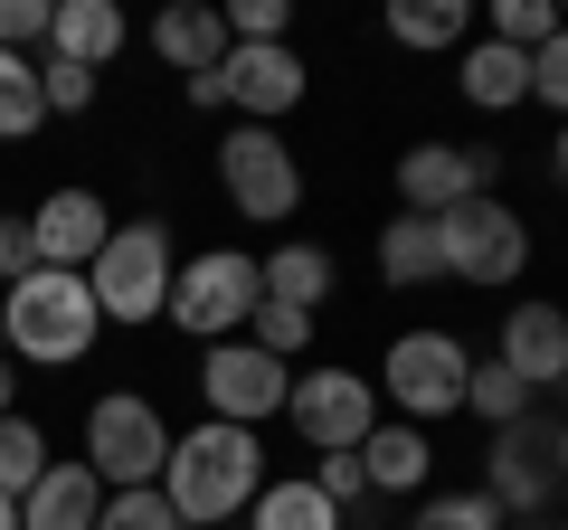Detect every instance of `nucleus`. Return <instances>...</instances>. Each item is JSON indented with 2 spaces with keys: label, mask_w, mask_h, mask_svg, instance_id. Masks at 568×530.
<instances>
[{
  "label": "nucleus",
  "mask_w": 568,
  "mask_h": 530,
  "mask_svg": "<svg viewBox=\"0 0 568 530\" xmlns=\"http://www.w3.org/2000/svg\"><path fill=\"white\" fill-rule=\"evenodd\" d=\"M256 492H265V436H256V427H219V417H200L190 436H171L162 502L181 511V530L246 521V502H256Z\"/></svg>",
  "instance_id": "1"
},
{
  "label": "nucleus",
  "mask_w": 568,
  "mask_h": 530,
  "mask_svg": "<svg viewBox=\"0 0 568 530\" xmlns=\"http://www.w3.org/2000/svg\"><path fill=\"white\" fill-rule=\"evenodd\" d=\"M0 332H10V369H77L95 350L104 313H95V285L85 275H58L39 265L29 285L0 294Z\"/></svg>",
  "instance_id": "2"
},
{
  "label": "nucleus",
  "mask_w": 568,
  "mask_h": 530,
  "mask_svg": "<svg viewBox=\"0 0 568 530\" xmlns=\"http://www.w3.org/2000/svg\"><path fill=\"white\" fill-rule=\"evenodd\" d=\"M171 275H181V256H171V227L162 218H114L104 256L85 265L95 313L123 323V332H142V323H162V313H171Z\"/></svg>",
  "instance_id": "3"
},
{
  "label": "nucleus",
  "mask_w": 568,
  "mask_h": 530,
  "mask_svg": "<svg viewBox=\"0 0 568 530\" xmlns=\"http://www.w3.org/2000/svg\"><path fill=\"white\" fill-rule=\"evenodd\" d=\"M465 379H474V350L455 342V332H436V323H417V332H398V342L379 350V398L407 417V427H436V417H465Z\"/></svg>",
  "instance_id": "4"
},
{
  "label": "nucleus",
  "mask_w": 568,
  "mask_h": 530,
  "mask_svg": "<svg viewBox=\"0 0 568 530\" xmlns=\"http://www.w3.org/2000/svg\"><path fill=\"white\" fill-rule=\"evenodd\" d=\"M265 304V275L246 246H200V256H181V275H171V332H190V342H237L246 323H256Z\"/></svg>",
  "instance_id": "5"
},
{
  "label": "nucleus",
  "mask_w": 568,
  "mask_h": 530,
  "mask_svg": "<svg viewBox=\"0 0 568 530\" xmlns=\"http://www.w3.org/2000/svg\"><path fill=\"white\" fill-rule=\"evenodd\" d=\"M85 465H95L104 492L162 483V465H171V417L152 408L142 388H104L95 408H85Z\"/></svg>",
  "instance_id": "6"
},
{
  "label": "nucleus",
  "mask_w": 568,
  "mask_h": 530,
  "mask_svg": "<svg viewBox=\"0 0 568 530\" xmlns=\"http://www.w3.org/2000/svg\"><path fill=\"white\" fill-rule=\"evenodd\" d=\"M436 246H446V285L503 294V285H521V265H530V218L503 190H484V200H465V208L436 218Z\"/></svg>",
  "instance_id": "7"
},
{
  "label": "nucleus",
  "mask_w": 568,
  "mask_h": 530,
  "mask_svg": "<svg viewBox=\"0 0 568 530\" xmlns=\"http://www.w3.org/2000/svg\"><path fill=\"white\" fill-rule=\"evenodd\" d=\"M219 190H227V208H237L246 227H284L304 208V162H294V143L265 133V123H227L219 133Z\"/></svg>",
  "instance_id": "8"
},
{
  "label": "nucleus",
  "mask_w": 568,
  "mask_h": 530,
  "mask_svg": "<svg viewBox=\"0 0 568 530\" xmlns=\"http://www.w3.org/2000/svg\"><path fill=\"white\" fill-rule=\"evenodd\" d=\"M284 427L304 436L313 455H361V436L379 427V388H369L361 369H342V360H323V369H294Z\"/></svg>",
  "instance_id": "9"
},
{
  "label": "nucleus",
  "mask_w": 568,
  "mask_h": 530,
  "mask_svg": "<svg viewBox=\"0 0 568 530\" xmlns=\"http://www.w3.org/2000/svg\"><path fill=\"white\" fill-rule=\"evenodd\" d=\"M200 398H209L219 427H265V417H284V398H294V369L265 360V350L237 332V342L200 350Z\"/></svg>",
  "instance_id": "10"
},
{
  "label": "nucleus",
  "mask_w": 568,
  "mask_h": 530,
  "mask_svg": "<svg viewBox=\"0 0 568 530\" xmlns=\"http://www.w3.org/2000/svg\"><path fill=\"white\" fill-rule=\"evenodd\" d=\"M493 181H503V152H484V143H407L398 152V208H417V218H446V208L484 200Z\"/></svg>",
  "instance_id": "11"
},
{
  "label": "nucleus",
  "mask_w": 568,
  "mask_h": 530,
  "mask_svg": "<svg viewBox=\"0 0 568 530\" xmlns=\"http://www.w3.org/2000/svg\"><path fill=\"white\" fill-rule=\"evenodd\" d=\"M484 492L503 502V521H540V511H549L559 465H549V427H540V417H521V427L493 436V455H484Z\"/></svg>",
  "instance_id": "12"
},
{
  "label": "nucleus",
  "mask_w": 568,
  "mask_h": 530,
  "mask_svg": "<svg viewBox=\"0 0 568 530\" xmlns=\"http://www.w3.org/2000/svg\"><path fill=\"white\" fill-rule=\"evenodd\" d=\"M29 237H39V265L85 275V265L104 256V237H114V208H104L85 181H67V190H48V200L29 208Z\"/></svg>",
  "instance_id": "13"
},
{
  "label": "nucleus",
  "mask_w": 568,
  "mask_h": 530,
  "mask_svg": "<svg viewBox=\"0 0 568 530\" xmlns=\"http://www.w3.org/2000/svg\"><path fill=\"white\" fill-rule=\"evenodd\" d=\"M219 85H227V114L237 123H265V133H275V123L304 104V58H294V48H227Z\"/></svg>",
  "instance_id": "14"
},
{
  "label": "nucleus",
  "mask_w": 568,
  "mask_h": 530,
  "mask_svg": "<svg viewBox=\"0 0 568 530\" xmlns=\"http://www.w3.org/2000/svg\"><path fill=\"white\" fill-rule=\"evenodd\" d=\"M493 360H503L530 398L568 388V313H559V304H511V313H503V342H493Z\"/></svg>",
  "instance_id": "15"
},
{
  "label": "nucleus",
  "mask_w": 568,
  "mask_h": 530,
  "mask_svg": "<svg viewBox=\"0 0 568 530\" xmlns=\"http://www.w3.org/2000/svg\"><path fill=\"white\" fill-rule=\"evenodd\" d=\"M123 39H133V20H123L114 0H58L39 58H67V67H85V77H104V67L123 58Z\"/></svg>",
  "instance_id": "16"
},
{
  "label": "nucleus",
  "mask_w": 568,
  "mask_h": 530,
  "mask_svg": "<svg viewBox=\"0 0 568 530\" xmlns=\"http://www.w3.org/2000/svg\"><path fill=\"white\" fill-rule=\"evenodd\" d=\"M95 511H104V483H95L85 455H58V465L20 492V530H95Z\"/></svg>",
  "instance_id": "17"
},
{
  "label": "nucleus",
  "mask_w": 568,
  "mask_h": 530,
  "mask_svg": "<svg viewBox=\"0 0 568 530\" xmlns=\"http://www.w3.org/2000/svg\"><path fill=\"white\" fill-rule=\"evenodd\" d=\"M256 275H265V304H284V313H313V323H323L332 285H342L332 246H313V237H284V246H265V256H256Z\"/></svg>",
  "instance_id": "18"
},
{
  "label": "nucleus",
  "mask_w": 568,
  "mask_h": 530,
  "mask_svg": "<svg viewBox=\"0 0 568 530\" xmlns=\"http://www.w3.org/2000/svg\"><path fill=\"white\" fill-rule=\"evenodd\" d=\"M455 95L474 114H511V104H530V58L474 29V48H455Z\"/></svg>",
  "instance_id": "19"
},
{
  "label": "nucleus",
  "mask_w": 568,
  "mask_h": 530,
  "mask_svg": "<svg viewBox=\"0 0 568 530\" xmlns=\"http://www.w3.org/2000/svg\"><path fill=\"white\" fill-rule=\"evenodd\" d=\"M152 58H162L171 77H219L227 20H219V10H200V0H171L162 20H152Z\"/></svg>",
  "instance_id": "20"
},
{
  "label": "nucleus",
  "mask_w": 568,
  "mask_h": 530,
  "mask_svg": "<svg viewBox=\"0 0 568 530\" xmlns=\"http://www.w3.org/2000/svg\"><path fill=\"white\" fill-rule=\"evenodd\" d=\"M361 473H369V492H426L436 446H426V427H407V417H379V427L361 436Z\"/></svg>",
  "instance_id": "21"
},
{
  "label": "nucleus",
  "mask_w": 568,
  "mask_h": 530,
  "mask_svg": "<svg viewBox=\"0 0 568 530\" xmlns=\"http://www.w3.org/2000/svg\"><path fill=\"white\" fill-rule=\"evenodd\" d=\"M388 39L417 48V58L474 48V0H388Z\"/></svg>",
  "instance_id": "22"
},
{
  "label": "nucleus",
  "mask_w": 568,
  "mask_h": 530,
  "mask_svg": "<svg viewBox=\"0 0 568 530\" xmlns=\"http://www.w3.org/2000/svg\"><path fill=\"white\" fill-rule=\"evenodd\" d=\"M246 530H342V511L323 502L313 473H265V492L246 502Z\"/></svg>",
  "instance_id": "23"
},
{
  "label": "nucleus",
  "mask_w": 568,
  "mask_h": 530,
  "mask_svg": "<svg viewBox=\"0 0 568 530\" xmlns=\"http://www.w3.org/2000/svg\"><path fill=\"white\" fill-rule=\"evenodd\" d=\"M379 275H388V285H446V246H436V218L398 208V218L379 227Z\"/></svg>",
  "instance_id": "24"
},
{
  "label": "nucleus",
  "mask_w": 568,
  "mask_h": 530,
  "mask_svg": "<svg viewBox=\"0 0 568 530\" xmlns=\"http://www.w3.org/2000/svg\"><path fill=\"white\" fill-rule=\"evenodd\" d=\"M48 123V95H39V58H10L0 48V143H29Z\"/></svg>",
  "instance_id": "25"
},
{
  "label": "nucleus",
  "mask_w": 568,
  "mask_h": 530,
  "mask_svg": "<svg viewBox=\"0 0 568 530\" xmlns=\"http://www.w3.org/2000/svg\"><path fill=\"white\" fill-rule=\"evenodd\" d=\"M48 465H58V455H48V427H39V417H0V502H20Z\"/></svg>",
  "instance_id": "26"
},
{
  "label": "nucleus",
  "mask_w": 568,
  "mask_h": 530,
  "mask_svg": "<svg viewBox=\"0 0 568 530\" xmlns=\"http://www.w3.org/2000/svg\"><path fill=\"white\" fill-rule=\"evenodd\" d=\"M465 417H484V427L503 436V427H521V417H530V388L511 379L503 360H474V379H465Z\"/></svg>",
  "instance_id": "27"
},
{
  "label": "nucleus",
  "mask_w": 568,
  "mask_h": 530,
  "mask_svg": "<svg viewBox=\"0 0 568 530\" xmlns=\"http://www.w3.org/2000/svg\"><path fill=\"white\" fill-rule=\"evenodd\" d=\"M407 530H511V521H503V502L484 483H465V492H426Z\"/></svg>",
  "instance_id": "28"
},
{
  "label": "nucleus",
  "mask_w": 568,
  "mask_h": 530,
  "mask_svg": "<svg viewBox=\"0 0 568 530\" xmlns=\"http://www.w3.org/2000/svg\"><path fill=\"white\" fill-rule=\"evenodd\" d=\"M484 39H503V48H521V58H530V48L559 39V0H493V10H484Z\"/></svg>",
  "instance_id": "29"
},
{
  "label": "nucleus",
  "mask_w": 568,
  "mask_h": 530,
  "mask_svg": "<svg viewBox=\"0 0 568 530\" xmlns=\"http://www.w3.org/2000/svg\"><path fill=\"white\" fill-rule=\"evenodd\" d=\"M95 530H181V511L162 502V483H142V492H104Z\"/></svg>",
  "instance_id": "30"
},
{
  "label": "nucleus",
  "mask_w": 568,
  "mask_h": 530,
  "mask_svg": "<svg viewBox=\"0 0 568 530\" xmlns=\"http://www.w3.org/2000/svg\"><path fill=\"white\" fill-rule=\"evenodd\" d=\"M246 342H256L265 360H284V369H294V350L313 342V313H284V304H256V323H246Z\"/></svg>",
  "instance_id": "31"
},
{
  "label": "nucleus",
  "mask_w": 568,
  "mask_h": 530,
  "mask_svg": "<svg viewBox=\"0 0 568 530\" xmlns=\"http://www.w3.org/2000/svg\"><path fill=\"white\" fill-rule=\"evenodd\" d=\"M530 104H549V114L568 123V20H559L549 48H530Z\"/></svg>",
  "instance_id": "32"
},
{
  "label": "nucleus",
  "mask_w": 568,
  "mask_h": 530,
  "mask_svg": "<svg viewBox=\"0 0 568 530\" xmlns=\"http://www.w3.org/2000/svg\"><path fill=\"white\" fill-rule=\"evenodd\" d=\"M39 95H48V114H95V77L67 58H39Z\"/></svg>",
  "instance_id": "33"
},
{
  "label": "nucleus",
  "mask_w": 568,
  "mask_h": 530,
  "mask_svg": "<svg viewBox=\"0 0 568 530\" xmlns=\"http://www.w3.org/2000/svg\"><path fill=\"white\" fill-rule=\"evenodd\" d=\"M48 10H58V0H0V48H10V58H39L48 48Z\"/></svg>",
  "instance_id": "34"
},
{
  "label": "nucleus",
  "mask_w": 568,
  "mask_h": 530,
  "mask_svg": "<svg viewBox=\"0 0 568 530\" xmlns=\"http://www.w3.org/2000/svg\"><path fill=\"white\" fill-rule=\"evenodd\" d=\"M313 483H323V502L351 521V502L369 492V473H361V455H323V465H313Z\"/></svg>",
  "instance_id": "35"
},
{
  "label": "nucleus",
  "mask_w": 568,
  "mask_h": 530,
  "mask_svg": "<svg viewBox=\"0 0 568 530\" xmlns=\"http://www.w3.org/2000/svg\"><path fill=\"white\" fill-rule=\"evenodd\" d=\"M29 275H39V237H29V218H0V294Z\"/></svg>",
  "instance_id": "36"
},
{
  "label": "nucleus",
  "mask_w": 568,
  "mask_h": 530,
  "mask_svg": "<svg viewBox=\"0 0 568 530\" xmlns=\"http://www.w3.org/2000/svg\"><path fill=\"white\" fill-rule=\"evenodd\" d=\"M0 417H20V369L0 360Z\"/></svg>",
  "instance_id": "37"
},
{
  "label": "nucleus",
  "mask_w": 568,
  "mask_h": 530,
  "mask_svg": "<svg viewBox=\"0 0 568 530\" xmlns=\"http://www.w3.org/2000/svg\"><path fill=\"white\" fill-rule=\"evenodd\" d=\"M549 465H559V483H568V417L549 427Z\"/></svg>",
  "instance_id": "38"
},
{
  "label": "nucleus",
  "mask_w": 568,
  "mask_h": 530,
  "mask_svg": "<svg viewBox=\"0 0 568 530\" xmlns=\"http://www.w3.org/2000/svg\"><path fill=\"white\" fill-rule=\"evenodd\" d=\"M549 171H559V181H568V123H559V143H549Z\"/></svg>",
  "instance_id": "39"
},
{
  "label": "nucleus",
  "mask_w": 568,
  "mask_h": 530,
  "mask_svg": "<svg viewBox=\"0 0 568 530\" xmlns=\"http://www.w3.org/2000/svg\"><path fill=\"white\" fill-rule=\"evenodd\" d=\"M0 530H20V502H0Z\"/></svg>",
  "instance_id": "40"
},
{
  "label": "nucleus",
  "mask_w": 568,
  "mask_h": 530,
  "mask_svg": "<svg viewBox=\"0 0 568 530\" xmlns=\"http://www.w3.org/2000/svg\"><path fill=\"white\" fill-rule=\"evenodd\" d=\"M0 360H10V332H0Z\"/></svg>",
  "instance_id": "41"
},
{
  "label": "nucleus",
  "mask_w": 568,
  "mask_h": 530,
  "mask_svg": "<svg viewBox=\"0 0 568 530\" xmlns=\"http://www.w3.org/2000/svg\"><path fill=\"white\" fill-rule=\"evenodd\" d=\"M342 530H361V521H342Z\"/></svg>",
  "instance_id": "42"
},
{
  "label": "nucleus",
  "mask_w": 568,
  "mask_h": 530,
  "mask_svg": "<svg viewBox=\"0 0 568 530\" xmlns=\"http://www.w3.org/2000/svg\"><path fill=\"white\" fill-rule=\"evenodd\" d=\"M549 530H568V521H549Z\"/></svg>",
  "instance_id": "43"
}]
</instances>
